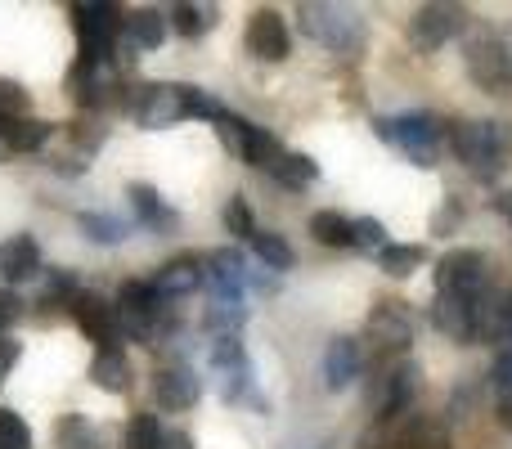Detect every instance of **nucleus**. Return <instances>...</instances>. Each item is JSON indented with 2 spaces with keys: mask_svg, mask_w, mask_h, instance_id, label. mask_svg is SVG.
I'll return each instance as SVG.
<instances>
[{
  "mask_svg": "<svg viewBox=\"0 0 512 449\" xmlns=\"http://www.w3.org/2000/svg\"><path fill=\"white\" fill-rule=\"evenodd\" d=\"M297 14H301V32H306L315 45L333 50V54L355 59V54L369 45V27H364V18L355 14V9H346V5L315 0V5H301Z\"/></svg>",
  "mask_w": 512,
  "mask_h": 449,
  "instance_id": "obj_1",
  "label": "nucleus"
},
{
  "mask_svg": "<svg viewBox=\"0 0 512 449\" xmlns=\"http://www.w3.org/2000/svg\"><path fill=\"white\" fill-rule=\"evenodd\" d=\"M373 131H378V140H387L391 149L405 153L414 167H436V158H441V140L450 135L441 117H432V113L378 117V122H373Z\"/></svg>",
  "mask_w": 512,
  "mask_h": 449,
  "instance_id": "obj_2",
  "label": "nucleus"
},
{
  "mask_svg": "<svg viewBox=\"0 0 512 449\" xmlns=\"http://www.w3.org/2000/svg\"><path fill=\"white\" fill-rule=\"evenodd\" d=\"M72 27H77V50L86 63H108L113 50L122 45V32H126V9L108 5H72Z\"/></svg>",
  "mask_w": 512,
  "mask_h": 449,
  "instance_id": "obj_3",
  "label": "nucleus"
},
{
  "mask_svg": "<svg viewBox=\"0 0 512 449\" xmlns=\"http://www.w3.org/2000/svg\"><path fill=\"white\" fill-rule=\"evenodd\" d=\"M445 140L459 153L463 167H472L477 176H495L504 167V131H499V122H454Z\"/></svg>",
  "mask_w": 512,
  "mask_h": 449,
  "instance_id": "obj_4",
  "label": "nucleus"
},
{
  "mask_svg": "<svg viewBox=\"0 0 512 449\" xmlns=\"http://www.w3.org/2000/svg\"><path fill=\"white\" fill-rule=\"evenodd\" d=\"M189 95H194V86H180V81H149V86L135 90L131 113L144 131H162V126L185 122L189 117Z\"/></svg>",
  "mask_w": 512,
  "mask_h": 449,
  "instance_id": "obj_5",
  "label": "nucleus"
},
{
  "mask_svg": "<svg viewBox=\"0 0 512 449\" xmlns=\"http://www.w3.org/2000/svg\"><path fill=\"white\" fill-rule=\"evenodd\" d=\"M463 63H468L472 86H481L486 95H504V90H512V50H508V41H499V36H490V32L472 36Z\"/></svg>",
  "mask_w": 512,
  "mask_h": 449,
  "instance_id": "obj_6",
  "label": "nucleus"
},
{
  "mask_svg": "<svg viewBox=\"0 0 512 449\" xmlns=\"http://www.w3.org/2000/svg\"><path fill=\"white\" fill-rule=\"evenodd\" d=\"M463 27H468V9L432 0V5H418L414 18H409V45L423 54H436V50H445Z\"/></svg>",
  "mask_w": 512,
  "mask_h": 449,
  "instance_id": "obj_7",
  "label": "nucleus"
},
{
  "mask_svg": "<svg viewBox=\"0 0 512 449\" xmlns=\"http://www.w3.org/2000/svg\"><path fill=\"white\" fill-rule=\"evenodd\" d=\"M490 288V261L472 247H459V252H445L436 261V292L441 297H481Z\"/></svg>",
  "mask_w": 512,
  "mask_h": 449,
  "instance_id": "obj_8",
  "label": "nucleus"
},
{
  "mask_svg": "<svg viewBox=\"0 0 512 449\" xmlns=\"http://www.w3.org/2000/svg\"><path fill=\"white\" fill-rule=\"evenodd\" d=\"M414 328H418V319H414V310L405 306V301H396V297H387V301H378V306L369 310V319H364V333H369V342H378L382 351H409V342H414Z\"/></svg>",
  "mask_w": 512,
  "mask_h": 449,
  "instance_id": "obj_9",
  "label": "nucleus"
},
{
  "mask_svg": "<svg viewBox=\"0 0 512 449\" xmlns=\"http://www.w3.org/2000/svg\"><path fill=\"white\" fill-rule=\"evenodd\" d=\"M418 387H423V364H418V360H396L387 373H382V391L373 396V405H378V418L414 414Z\"/></svg>",
  "mask_w": 512,
  "mask_h": 449,
  "instance_id": "obj_10",
  "label": "nucleus"
},
{
  "mask_svg": "<svg viewBox=\"0 0 512 449\" xmlns=\"http://www.w3.org/2000/svg\"><path fill=\"white\" fill-rule=\"evenodd\" d=\"M72 319H77V328L90 337V342H99V351H113L117 342H126L117 306H108V301L95 297V292H81V297L72 301Z\"/></svg>",
  "mask_w": 512,
  "mask_h": 449,
  "instance_id": "obj_11",
  "label": "nucleus"
},
{
  "mask_svg": "<svg viewBox=\"0 0 512 449\" xmlns=\"http://www.w3.org/2000/svg\"><path fill=\"white\" fill-rule=\"evenodd\" d=\"M248 261L239 247H216L203 256V283L212 288V297L221 301H243V283H248Z\"/></svg>",
  "mask_w": 512,
  "mask_h": 449,
  "instance_id": "obj_12",
  "label": "nucleus"
},
{
  "mask_svg": "<svg viewBox=\"0 0 512 449\" xmlns=\"http://www.w3.org/2000/svg\"><path fill=\"white\" fill-rule=\"evenodd\" d=\"M252 59L261 63H283L292 54V36H288V23H283L274 9H256L248 18V36H243Z\"/></svg>",
  "mask_w": 512,
  "mask_h": 449,
  "instance_id": "obj_13",
  "label": "nucleus"
},
{
  "mask_svg": "<svg viewBox=\"0 0 512 449\" xmlns=\"http://www.w3.org/2000/svg\"><path fill=\"white\" fill-rule=\"evenodd\" d=\"M153 396H158L162 409H194L198 396H203V378H198L189 364H167V369H158V378H153Z\"/></svg>",
  "mask_w": 512,
  "mask_h": 449,
  "instance_id": "obj_14",
  "label": "nucleus"
},
{
  "mask_svg": "<svg viewBox=\"0 0 512 449\" xmlns=\"http://www.w3.org/2000/svg\"><path fill=\"white\" fill-rule=\"evenodd\" d=\"M68 86H72V99H77L81 108H104L108 99H113V90H117V77H113L108 63L77 59L72 63V72H68Z\"/></svg>",
  "mask_w": 512,
  "mask_h": 449,
  "instance_id": "obj_15",
  "label": "nucleus"
},
{
  "mask_svg": "<svg viewBox=\"0 0 512 449\" xmlns=\"http://www.w3.org/2000/svg\"><path fill=\"white\" fill-rule=\"evenodd\" d=\"M360 369H364L360 342H355V337H333V342H328V351H324V382H328V391H346L355 378H360Z\"/></svg>",
  "mask_w": 512,
  "mask_h": 449,
  "instance_id": "obj_16",
  "label": "nucleus"
},
{
  "mask_svg": "<svg viewBox=\"0 0 512 449\" xmlns=\"http://www.w3.org/2000/svg\"><path fill=\"white\" fill-rule=\"evenodd\" d=\"M153 288H158L162 301H176V297H189V292L203 288V256H176L167 261L158 274H153Z\"/></svg>",
  "mask_w": 512,
  "mask_h": 449,
  "instance_id": "obj_17",
  "label": "nucleus"
},
{
  "mask_svg": "<svg viewBox=\"0 0 512 449\" xmlns=\"http://www.w3.org/2000/svg\"><path fill=\"white\" fill-rule=\"evenodd\" d=\"M432 324L450 342H477V324H472V301L468 297H441L432 301Z\"/></svg>",
  "mask_w": 512,
  "mask_h": 449,
  "instance_id": "obj_18",
  "label": "nucleus"
},
{
  "mask_svg": "<svg viewBox=\"0 0 512 449\" xmlns=\"http://www.w3.org/2000/svg\"><path fill=\"white\" fill-rule=\"evenodd\" d=\"M90 382H95L99 391H108V396H126L131 382H135L131 355H126L122 346H113V351H95V360H90Z\"/></svg>",
  "mask_w": 512,
  "mask_h": 449,
  "instance_id": "obj_19",
  "label": "nucleus"
},
{
  "mask_svg": "<svg viewBox=\"0 0 512 449\" xmlns=\"http://www.w3.org/2000/svg\"><path fill=\"white\" fill-rule=\"evenodd\" d=\"M0 274H5V283H27L41 274V247L32 234H14L0 247Z\"/></svg>",
  "mask_w": 512,
  "mask_h": 449,
  "instance_id": "obj_20",
  "label": "nucleus"
},
{
  "mask_svg": "<svg viewBox=\"0 0 512 449\" xmlns=\"http://www.w3.org/2000/svg\"><path fill=\"white\" fill-rule=\"evenodd\" d=\"M126 198H131V216H135L140 225L158 229V234L176 229V212H171L167 198H162L153 185H131V189H126Z\"/></svg>",
  "mask_w": 512,
  "mask_h": 449,
  "instance_id": "obj_21",
  "label": "nucleus"
},
{
  "mask_svg": "<svg viewBox=\"0 0 512 449\" xmlns=\"http://www.w3.org/2000/svg\"><path fill=\"white\" fill-rule=\"evenodd\" d=\"M122 41L131 45V50H158L162 41H167V14L162 9H131L126 14V32H122Z\"/></svg>",
  "mask_w": 512,
  "mask_h": 449,
  "instance_id": "obj_22",
  "label": "nucleus"
},
{
  "mask_svg": "<svg viewBox=\"0 0 512 449\" xmlns=\"http://www.w3.org/2000/svg\"><path fill=\"white\" fill-rule=\"evenodd\" d=\"M54 449H104V441L86 414H63L54 423Z\"/></svg>",
  "mask_w": 512,
  "mask_h": 449,
  "instance_id": "obj_23",
  "label": "nucleus"
},
{
  "mask_svg": "<svg viewBox=\"0 0 512 449\" xmlns=\"http://www.w3.org/2000/svg\"><path fill=\"white\" fill-rule=\"evenodd\" d=\"M50 135H54L50 122H41V117H18V122H9V131H5V149L9 153H36L50 144Z\"/></svg>",
  "mask_w": 512,
  "mask_h": 449,
  "instance_id": "obj_24",
  "label": "nucleus"
},
{
  "mask_svg": "<svg viewBox=\"0 0 512 449\" xmlns=\"http://www.w3.org/2000/svg\"><path fill=\"white\" fill-rule=\"evenodd\" d=\"M270 176L279 180L283 189H310L319 180V162L310 158V153H283L270 167Z\"/></svg>",
  "mask_w": 512,
  "mask_h": 449,
  "instance_id": "obj_25",
  "label": "nucleus"
},
{
  "mask_svg": "<svg viewBox=\"0 0 512 449\" xmlns=\"http://www.w3.org/2000/svg\"><path fill=\"white\" fill-rule=\"evenodd\" d=\"M252 252H256V261H261L265 270H292V265H297L292 243L283 234H274V229H256V234H252Z\"/></svg>",
  "mask_w": 512,
  "mask_h": 449,
  "instance_id": "obj_26",
  "label": "nucleus"
},
{
  "mask_svg": "<svg viewBox=\"0 0 512 449\" xmlns=\"http://www.w3.org/2000/svg\"><path fill=\"white\" fill-rule=\"evenodd\" d=\"M248 324V306L243 301H221V297H212V306H207V315H203V328L212 337H239V328Z\"/></svg>",
  "mask_w": 512,
  "mask_h": 449,
  "instance_id": "obj_27",
  "label": "nucleus"
},
{
  "mask_svg": "<svg viewBox=\"0 0 512 449\" xmlns=\"http://www.w3.org/2000/svg\"><path fill=\"white\" fill-rule=\"evenodd\" d=\"M216 18H221V9L216 5H189V0H180V5H171L167 23L176 27L180 36H203L216 27Z\"/></svg>",
  "mask_w": 512,
  "mask_h": 449,
  "instance_id": "obj_28",
  "label": "nucleus"
},
{
  "mask_svg": "<svg viewBox=\"0 0 512 449\" xmlns=\"http://www.w3.org/2000/svg\"><path fill=\"white\" fill-rule=\"evenodd\" d=\"M423 261H427V252L418 243H387L378 252L382 274H391V279H409V274H414Z\"/></svg>",
  "mask_w": 512,
  "mask_h": 449,
  "instance_id": "obj_29",
  "label": "nucleus"
},
{
  "mask_svg": "<svg viewBox=\"0 0 512 449\" xmlns=\"http://www.w3.org/2000/svg\"><path fill=\"white\" fill-rule=\"evenodd\" d=\"M81 234L90 238V243H104V247H113V243H122L126 234H131V225L122 221V216H113V212H81Z\"/></svg>",
  "mask_w": 512,
  "mask_h": 449,
  "instance_id": "obj_30",
  "label": "nucleus"
},
{
  "mask_svg": "<svg viewBox=\"0 0 512 449\" xmlns=\"http://www.w3.org/2000/svg\"><path fill=\"white\" fill-rule=\"evenodd\" d=\"M310 238L324 247H355V234H351V221L342 212H315L310 216Z\"/></svg>",
  "mask_w": 512,
  "mask_h": 449,
  "instance_id": "obj_31",
  "label": "nucleus"
},
{
  "mask_svg": "<svg viewBox=\"0 0 512 449\" xmlns=\"http://www.w3.org/2000/svg\"><path fill=\"white\" fill-rule=\"evenodd\" d=\"M283 144H279V135L274 131H265V126H252V135H248V149H243V162L248 167H261V171H270L274 162L283 158Z\"/></svg>",
  "mask_w": 512,
  "mask_h": 449,
  "instance_id": "obj_32",
  "label": "nucleus"
},
{
  "mask_svg": "<svg viewBox=\"0 0 512 449\" xmlns=\"http://www.w3.org/2000/svg\"><path fill=\"white\" fill-rule=\"evenodd\" d=\"M162 423L158 414H135L131 423H126V449H162Z\"/></svg>",
  "mask_w": 512,
  "mask_h": 449,
  "instance_id": "obj_33",
  "label": "nucleus"
},
{
  "mask_svg": "<svg viewBox=\"0 0 512 449\" xmlns=\"http://www.w3.org/2000/svg\"><path fill=\"white\" fill-rule=\"evenodd\" d=\"M252 126H256V122H248V117H234V113H225L221 122H216V135H221V149L230 153V158H243Z\"/></svg>",
  "mask_w": 512,
  "mask_h": 449,
  "instance_id": "obj_34",
  "label": "nucleus"
},
{
  "mask_svg": "<svg viewBox=\"0 0 512 449\" xmlns=\"http://www.w3.org/2000/svg\"><path fill=\"white\" fill-rule=\"evenodd\" d=\"M207 364H212L216 373L243 369V364H248V351H243L239 337H212V346H207Z\"/></svg>",
  "mask_w": 512,
  "mask_h": 449,
  "instance_id": "obj_35",
  "label": "nucleus"
},
{
  "mask_svg": "<svg viewBox=\"0 0 512 449\" xmlns=\"http://www.w3.org/2000/svg\"><path fill=\"white\" fill-rule=\"evenodd\" d=\"M221 221H225V234L248 238V243H252V234H256V216H252V207H248V198H243V194H234L230 203H225Z\"/></svg>",
  "mask_w": 512,
  "mask_h": 449,
  "instance_id": "obj_36",
  "label": "nucleus"
},
{
  "mask_svg": "<svg viewBox=\"0 0 512 449\" xmlns=\"http://www.w3.org/2000/svg\"><path fill=\"white\" fill-rule=\"evenodd\" d=\"M77 297H81V288H77V279H72V270H50L45 292H41L45 306H68L72 310V301H77Z\"/></svg>",
  "mask_w": 512,
  "mask_h": 449,
  "instance_id": "obj_37",
  "label": "nucleus"
},
{
  "mask_svg": "<svg viewBox=\"0 0 512 449\" xmlns=\"http://www.w3.org/2000/svg\"><path fill=\"white\" fill-rule=\"evenodd\" d=\"M0 449H32V427L14 409H0Z\"/></svg>",
  "mask_w": 512,
  "mask_h": 449,
  "instance_id": "obj_38",
  "label": "nucleus"
},
{
  "mask_svg": "<svg viewBox=\"0 0 512 449\" xmlns=\"http://www.w3.org/2000/svg\"><path fill=\"white\" fill-rule=\"evenodd\" d=\"M405 449H450V432H445L441 423L418 418V423L409 427V436H405Z\"/></svg>",
  "mask_w": 512,
  "mask_h": 449,
  "instance_id": "obj_39",
  "label": "nucleus"
},
{
  "mask_svg": "<svg viewBox=\"0 0 512 449\" xmlns=\"http://www.w3.org/2000/svg\"><path fill=\"white\" fill-rule=\"evenodd\" d=\"M351 234H355V247H360V252L378 256L382 247H387V229H382V221H373V216H360V221H351Z\"/></svg>",
  "mask_w": 512,
  "mask_h": 449,
  "instance_id": "obj_40",
  "label": "nucleus"
},
{
  "mask_svg": "<svg viewBox=\"0 0 512 449\" xmlns=\"http://www.w3.org/2000/svg\"><path fill=\"white\" fill-rule=\"evenodd\" d=\"M27 113V90L18 81L0 77V122H18Z\"/></svg>",
  "mask_w": 512,
  "mask_h": 449,
  "instance_id": "obj_41",
  "label": "nucleus"
},
{
  "mask_svg": "<svg viewBox=\"0 0 512 449\" xmlns=\"http://www.w3.org/2000/svg\"><path fill=\"white\" fill-rule=\"evenodd\" d=\"M225 113H230V108H225L221 99H216V95H207V90H198V86H194V95H189V117H194V122H212V126H216Z\"/></svg>",
  "mask_w": 512,
  "mask_h": 449,
  "instance_id": "obj_42",
  "label": "nucleus"
},
{
  "mask_svg": "<svg viewBox=\"0 0 512 449\" xmlns=\"http://www.w3.org/2000/svg\"><path fill=\"white\" fill-rule=\"evenodd\" d=\"M18 319H23V297H18L14 288H0V337H5Z\"/></svg>",
  "mask_w": 512,
  "mask_h": 449,
  "instance_id": "obj_43",
  "label": "nucleus"
},
{
  "mask_svg": "<svg viewBox=\"0 0 512 449\" xmlns=\"http://www.w3.org/2000/svg\"><path fill=\"white\" fill-rule=\"evenodd\" d=\"M495 391H499V400H512V346H504L499 351V360H495Z\"/></svg>",
  "mask_w": 512,
  "mask_h": 449,
  "instance_id": "obj_44",
  "label": "nucleus"
},
{
  "mask_svg": "<svg viewBox=\"0 0 512 449\" xmlns=\"http://www.w3.org/2000/svg\"><path fill=\"white\" fill-rule=\"evenodd\" d=\"M459 216H463V212H459V203H454V198H450V203H445L441 212L432 216V234H445V229H450V225H459Z\"/></svg>",
  "mask_w": 512,
  "mask_h": 449,
  "instance_id": "obj_45",
  "label": "nucleus"
},
{
  "mask_svg": "<svg viewBox=\"0 0 512 449\" xmlns=\"http://www.w3.org/2000/svg\"><path fill=\"white\" fill-rule=\"evenodd\" d=\"M18 364V342L14 337H0V382L9 378V369Z\"/></svg>",
  "mask_w": 512,
  "mask_h": 449,
  "instance_id": "obj_46",
  "label": "nucleus"
},
{
  "mask_svg": "<svg viewBox=\"0 0 512 449\" xmlns=\"http://www.w3.org/2000/svg\"><path fill=\"white\" fill-rule=\"evenodd\" d=\"M162 449H194V436L189 432H167L162 436Z\"/></svg>",
  "mask_w": 512,
  "mask_h": 449,
  "instance_id": "obj_47",
  "label": "nucleus"
},
{
  "mask_svg": "<svg viewBox=\"0 0 512 449\" xmlns=\"http://www.w3.org/2000/svg\"><path fill=\"white\" fill-rule=\"evenodd\" d=\"M495 418H499V427H504V432H512V400H499Z\"/></svg>",
  "mask_w": 512,
  "mask_h": 449,
  "instance_id": "obj_48",
  "label": "nucleus"
},
{
  "mask_svg": "<svg viewBox=\"0 0 512 449\" xmlns=\"http://www.w3.org/2000/svg\"><path fill=\"white\" fill-rule=\"evenodd\" d=\"M508 216H512V203H508Z\"/></svg>",
  "mask_w": 512,
  "mask_h": 449,
  "instance_id": "obj_49",
  "label": "nucleus"
}]
</instances>
